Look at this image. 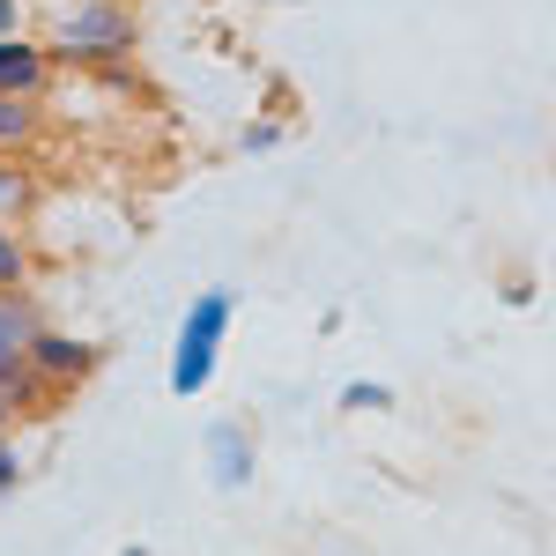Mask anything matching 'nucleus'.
<instances>
[{
    "mask_svg": "<svg viewBox=\"0 0 556 556\" xmlns=\"http://www.w3.org/2000/svg\"><path fill=\"white\" fill-rule=\"evenodd\" d=\"M23 30V0H0V38H15Z\"/></svg>",
    "mask_w": 556,
    "mask_h": 556,
    "instance_id": "f8f14e48",
    "label": "nucleus"
},
{
    "mask_svg": "<svg viewBox=\"0 0 556 556\" xmlns=\"http://www.w3.org/2000/svg\"><path fill=\"white\" fill-rule=\"evenodd\" d=\"M119 556H149V549H119Z\"/></svg>",
    "mask_w": 556,
    "mask_h": 556,
    "instance_id": "ddd939ff",
    "label": "nucleus"
},
{
    "mask_svg": "<svg viewBox=\"0 0 556 556\" xmlns=\"http://www.w3.org/2000/svg\"><path fill=\"white\" fill-rule=\"evenodd\" d=\"M201 460L215 490H245L253 482V430L245 424H208L201 430Z\"/></svg>",
    "mask_w": 556,
    "mask_h": 556,
    "instance_id": "20e7f679",
    "label": "nucleus"
},
{
    "mask_svg": "<svg viewBox=\"0 0 556 556\" xmlns=\"http://www.w3.org/2000/svg\"><path fill=\"white\" fill-rule=\"evenodd\" d=\"M30 208H38V178L23 172V164H8V156H0V223H23Z\"/></svg>",
    "mask_w": 556,
    "mask_h": 556,
    "instance_id": "0eeeda50",
    "label": "nucleus"
},
{
    "mask_svg": "<svg viewBox=\"0 0 556 556\" xmlns=\"http://www.w3.org/2000/svg\"><path fill=\"white\" fill-rule=\"evenodd\" d=\"M134 52V15L127 0H75L52 30L45 60H67V67H104V60H127Z\"/></svg>",
    "mask_w": 556,
    "mask_h": 556,
    "instance_id": "f03ea898",
    "label": "nucleus"
},
{
    "mask_svg": "<svg viewBox=\"0 0 556 556\" xmlns=\"http://www.w3.org/2000/svg\"><path fill=\"white\" fill-rule=\"evenodd\" d=\"M230 319H238V290L230 282H215L201 298L186 304V319H178V342H172V393L178 401H201L215 379V364H223V342H230Z\"/></svg>",
    "mask_w": 556,
    "mask_h": 556,
    "instance_id": "f257e3e1",
    "label": "nucleus"
},
{
    "mask_svg": "<svg viewBox=\"0 0 556 556\" xmlns=\"http://www.w3.org/2000/svg\"><path fill=\"white\" fill-rule=\"evenodd\" d=\"M15 482H23V453H15V445H8V430H0V497H8Z\"/></svg>",
    "mask_w": 556,
    "mask_h": 556,
    "instance_id": "9b49d317",
    "label": "nucleus"
},
{
    "mask_svg": "<svg viewBox=\"0 0 556 556\" xmlns=\"http://www.w3.org/2000/svg\"><path fill=\"white\" fill-rule=\"evenodd\" d=\"M45 83H52L45 45H30L23 30H15V38H0V97H38Z\"/></svg>",
    "mask_w": 556,
    "mask_h": 556,
    "instance_id": "39448f33",
    "label": "nucleus"
},
{
    "mask_svg": "<svg viewBox=\"0 0 556 556\" xmlns=\"http://www.w3.org/2000/svg\"><path fill=\"white\" fill-rule=\"evenodd\" d=\"M38 104L30 97H0V156H15V149H30L38 141Z\"/></svg>",
    "mask_w": 556,
    "mask_h": 556,
    "instance_id": "423d86ee",
    "label": "nucleus"
},
{
    "mask_svg": "<svg viewBox=\"0 0 556 556\" xmlns=\"http://www.w3.org/2000/svg\"><path fill=\"white\" fill-rule=\"evenodd\" d=\"M0 290H30V245L15 238V223H0Z\"/></svg>",
    "mask_w": 556,
    "mask_h": 556,
    "instance_id": "6e6552de",
    "label": "nucleus"
},
{
    "mask_svg": "<svg viewBox=\"0 0 556 556\" xmlns=\"http://www.w3.org/2000/svg\"><path fill=\"white\" fill-rule=\"evenodd\" d=\"M23 364L38 371L52 393L60 386H83V379H97V364H104V349L97 342H83V334H60V327H38L30 334V349H23Z\"/></svg>",
    "mask_w": 556,
    "mask_h": 556,
    "instance_id": "7ed1b4c3",
    "label": "nucleus"
},
{
    "mask_svg": "<svg viewBox=\"0 0 556 556\" xmlns=\"http://www.w3.org/2000/svg\"><path fill=\"white\" fill-rule=\"evenodd\" d=\"M238 149H245V156H267V149H282V127H275V119H253V127L238 134Z\"/></svg>",
    "mask_w": 556,
    "mask_h": 556,
    "instance_id": "9d476101",
    "label": "nucleus"
},
{
    "mask_svg": "<svg viewBox=\"0 0 556 556\" xmlns=\"http://www.w3.org/2000/svg\"><path fill=\"white\" fill-rule=\"evenodd\" d=\"M342 416H393V386L349 379V386H342Z\"/></svg>",
    "mask_w": 556,
    "mask_h": 556,
    "instance_id": "1a4fd4ad",
    "label": "nucleus"
}]
</instances>
